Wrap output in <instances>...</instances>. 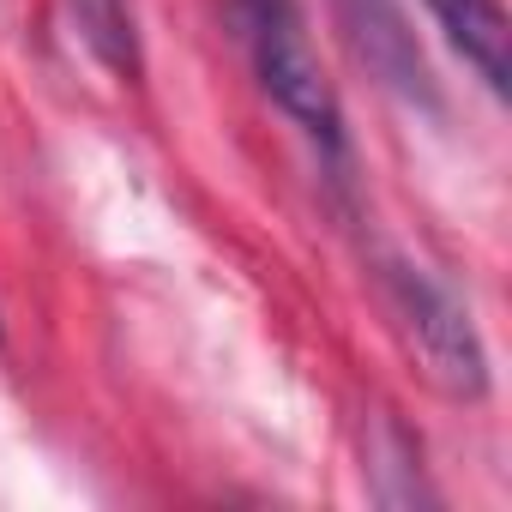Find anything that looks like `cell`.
Returning <instances> with one entry per match:
<instances>
[{"instance_id":"cell-3","label":"cell","mask_w":512,"mask_h":512,"mask_svg":"<svg viewBox=\"0 0 512 512\" xmlns=\"http://www.w3.org/2000/svg\"><path fill=\"white\" fill-rule=\"evenodd\" d=\"M332 19H338L350 55L374 73L380 91H392L410 109L440 115V85L428 73V55H422V43H416L398 0H332Z\"/></svg>"},{"instance_id":"cell-4","label":"cell","mask_w":512,"mask_h":512,"mask_svg":"<svg viewBox=\"0 0 512 512\" xmlns=\"http://www.w3.org/2000/svg\"><path fill=\"white\" fill-rule=\"evenodd\" d=\"M428 13L440 19V31L452 37V49L482 73V85L494 97L512 91V31H506V7L500 0H428Z\"/></svg>"},{"instance_id":"cell-5","label":"cell","mask_w":512,"mask_h":512,"mask_svg":"<svg viewBox=\"0 0 512 512\" xmlns=\"http://www.w3.org/2000/svg\"><path fill=\"white\" fill-rule=\"evenodd\" d=\"M67 13H73V31L79 43L121 79L139 73V37H133V19L121 0H67Z\"/></svg>"},{"instance_id":"cell-1","label":"cell","mask_w":512,"mask_h":512,"mask_svg":"<svg viewBox=\"0 0 512 512\" xmlns=\"http://www.w3.org/2000/svg\"><path fill=\"white\" fill-rule=\"evenodd\" d=\"M241 19H247V49H253L266 97L338 163L344 157V109H338L332 79L314 61V43L302 31L296 0H241Z\"/></svg>"},{"instance_id":"cell-2","label":"cell","mask_w":512,"mask_h":512,"mask_svg":"<svg viewBox=\"0 0 512 512\" xmlns=\"http://www.w3.org/2000/svg\"><path fill=\"white\" fill-rule=\"evenodd\" d=\"M386 302L410 338V350L422 356L428 380L452 398H482L488 392V356H482V338L464 314V302L434 284L422 266H404V260H386Z\"/></svg>"}]
</instances>
